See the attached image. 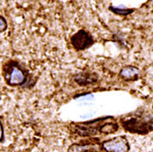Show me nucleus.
<instances>
[{
    "label": "nucleus",
    "mask_w": 153,
    "mask_h": 152,
    "mask_svg": "<svg viewBox=\"0 0 153 152\" xmlns=\"http://www.w3.org/2000/svg\"><path fill=\"white\" fill-rule=\"evenodd\" d=\"M71 42L76 50H83L91 47L94 43V40L90 32L85 30H80L72 36Z\"/></svg>",
    "instance_id": "nucleus-1"
},
{
    "label": "nucleus",
    "mask_w": 153,
    "mask_h": 152,
    "mask_svg": "<svg viewBox=\"0 0 153 152\" xmlns=\"http://www.w3.org/2000/svg\"><path fill=\"white\" fill-rule=\"evenodd\" d=\"M103 148L107 152H128V142L124 136H117L103 143Z\"/></svg>",
    "instance_id": "nucleus-2"
},
{
    "label": "nucleus",
    "mask_w": 153,
    "mask_h": 152,
    "mask_svg": "<svg viewBox=\"0 0 153 152\" xmlns=\"http://www.w3.org/2000/svg\"><path fill=\"white\" fill-rule=\"evenodd\" d=\"M25 81H26V77L23 71L19 66L14 65L8 73L7 84L9 85H20L24 84Z\"/></svg>",
    "instance_id": "nucleus-3"
},
{
    "label": "nucleus",
    "mask_w": 153,
    "mask_h": 152,
    "mask_svg": "<svg viewBox=\"0 0 153 152\" xmlns=\"http://www.w3.org/2000/svg\"><path fill=\"white\" fill-rule=\"evenodd\" d=\"M108 10H110L113 14L117 16H122V17H127L133 12H135L136 8H129L126 7L124 6H114V5H110L108 7Z\"/></svg>",
    "instance_id": "nucleus-4"
},
{
    "label": "nucleus",
    "mask_w": 153,
    "mask_h": 152,
    "mask_svg": "<svg viewBox=\"0 0 153 152\" xmlns=\"http://www.w3.org/2000/svg\"><path fill=\"white\" fill-rule=\"evenodd\" d=\"M121 77L125 80H131L136 79L138 75V69L134 66H127L124 67L120 72Z\"/></svg>",
    "instance_id": "nucleus-5"
},
{
    "label": "nucleus",
    "mask_w": 153,
    "mask_h": 152,
    "mask_svg": "<svg viewBox=\"0 0 153 152\" xmlns=\"http://www.w3.org/2000/svg\"><path fill=\"white\" fill-rule=\"evenodd\" d=\"M94 148H95L94 145H90V144H87V145L75 144L69 148L68 152H87V151H91Z\"/></svg>",
    "instance_id": "nucleus-6"
},
{
    "label": "nucleus",
    "mask_w": 153,
    "mask_h": 152,
    "mask_svg": "<svg viewBox=\"0 0 153 152\" xmlns=\"http://www.w3.org/2000/svg\"><path fill=\"white\" fill-rule=\"evenodd\" d=\"M116 130H117V125H116V124H112V123L105 124L103 127H101V132L105 133V134L113 133Z\"/></svg>",
    "instance_id": "nucleus-7"
},
{
    "label": "nucleus",
    "mask_w": 153,
    "mask_h": 152,
    "mask_svg": "<svg viewBox=\"0 0 153 152\" xmlns=\"http://www.w3.org/2000/svg\"><path fill=\"white\" fill-rule=\"evenodd\" d=\"M7 29V20L5 19V18H3L2 16H0V33L4 32Z\"/></svg>",
    "instance_id": "nucleus-8"
},
{
    "label": "nucleus",
    "mask_w": 153,
    "mask_h": 152,
    "mask_svg": "<svg viewBox=\"0 0 153 152\" xmlns=\"http://www.w3.org/2000/svg\"><path fill=\"white\" fill-rule=\"evenodd\" d=\"M2 139H3V128H2L1 123H0V141Z\"/></svg>",
    "instance_id": "nucleus-9"
}]
</instances>
